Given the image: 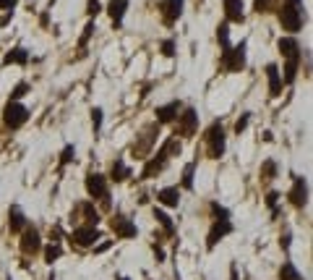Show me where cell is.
<instances>
[{
    "label": "cell",
    "mask_w": 313,
    "mask_h": 280,
    "mask_svg": "<svg viewBox=\"0 0 313 280\" xmlns=\"http://www.w3.org/2000/svg\"><path fill=\"white\" fill-rule=\"evenodd\" d=\"M277 48L282 53V58H285V76H282V84H292L297 79V68H300V58H303V48L300 42H297L295 37H282L277 42Z\"/></svg>",
    "instance_id": "obj_1"
},
{
    "label": "cell",
    "mask_w": 313,
    "mask_h": 280,
    "mask_svg": "<svg viewBox=\"0 0 313 280\" xmlns=\"http://www.w3.org/2000/svg\"><path fill=\"white\" fill-rule=\"evenodd\" d=\"M172 154H180V142H178L175 136L167 139V142L160 147V152H156L154 157H146V165H144V170H141V178H154L156 173H162Z\"/></svg>",
    "instance_id": "obj_2"
},
{
    "label": "cell",
    "mask_w": 313,
    "mask_h": 280,
    "mask_svg": "<svg viewBox=\"0 0 313 280\" xmlns=\"http://www.w3.org/2000/svg\"><path fill=\"white\" fill-rule=\"evenodd\" d=\"M245 48H248V45L240 42V45H235V48L222 50L219 66H222L227 73H238V71H243V68H245Z\"/></svg>",
    "instance_id": "obj_3"
},
{
    "label": "cell",
    "mask_w": 313,
    "mask_h": 280,
    "mask_svg": "<svg viewBox=\"0 0 313 280\" xmlns=\"http://www.w3.org/2000/svg\"><path fill=\"white\" fill-rule=\"evenodd\" d=\"M84 186H86V194L91 196V202L94 199H102V205L110 207V186H107V178L102 173H89L86 181H84Z\"/></svg>",
    "instance_id": "obj_4"
},
{
    "label": "cell",
    "mask_w": 313,
    "mask_h": 280,
    "mask_svg": "<svg viewBox=\"0 0 313 280\" xmlns=\"http://www.w3.org/2000/svg\"><path fill=\"white\" fill-rule=\"evenodd\" d=\"M203 139H206V149H209V157L219 160L225 154V129H222V123L214 121L209 131L203 134Z\"/></svg>",
    "instance_id": "obj_5"
},
{
    "label": "cell",
    "mask_w": 313,
    "mask_h": 280,
    "mask_svg": "<svg viewBox=\"0 0 313 280\" xmlns=\"http://www.w3.org/2000/svg\"><path fill=\"white\" fill-rule=\"evenodd\" d=\"M303 19H305L303 8H295V6H285V3H282L279 21H282V29H285V32H290V34L300 32V29H303Z\"/></svg>",
    "instance_id": "obj_6"
},
{
    "label": "cell",
    "mask_w": 313,
    "mask_h": 280,
    "mask_svg": "<svg viewBox=\"0 0 313 280\" xmlns=\"http://www.w3.org/2000/svg\"><path fill=\"white\" fill-rule=\"evenodd\" d=\"M26 121H29V110H26V105H21V102H8V105H6V110H3V123H6V126H8L11 131L21 129Z\"/></svg>",
    "instance_id": "obj_7"
},
{
    "label": "cell",
    "mask_w": 313,
    "mask_h": 280,
    "mask_svg": "<svg viewBox=\"0 0 313 280\" xmlns=\"http://www.w3.org/2000/svg\"><path fill=\"white\" fill-rule=\"evenodd\" d=\"M175 123H178V134H180L183 139H191V136H196V131H198V113L193 110V107H183Z\"/></svg>",
    "instance_id": "obj_8"
},
{
    "label": "cell",
    "mask_w": 313,
    "mask_h": 280,
    "mask_svg": "<svg viewBox=\"0 0 313 280\" xmlns=\"http://www.w3.org/2000/svg\"><path fill=\"white\" fill-rule=\"evenodd\" d=\"M21 252L26 257H34L42 252V236H39V230L34 225H26L21 230Z\"/></svg>",
    "instance_id": "obj_9"
},
{
    "label": "cell",
    "mask_w": 313,
    "mask_h": 280,
    "mask_svg": "<svg viewBox=\"0 0 313 280\" xmlns=\"http://www.w3.org/2000/svg\"><path fill=\"white\" fill-rule=\"evenodd\" d=\"M180 110H183V102H180V100H170V102L160 105V107L154 110L156 126H167V123H175L178 115H180Z\"/></svg>",
    "instance_id": "obj_10"
},
{
    "label": "cell",
    "mask_w": 313,
    "mask_h": 280,
    "mask_svg": "<svg viewBox=\"0 0 313 280\" xmlns=\"http://www.w3.org/2000/svg\"><path fill=\"white\" fill-rule=\"evenodd\" d=\"M102 236H99V230L97 228H91V225H78V228H73V233H71V241L76 244V246H81V249H89V246H94Z\"/></svg>",
    "instance_id": "obj_11"
},
{
    "label": "cell",
    "mask_w": 313,
    "mask_h": 280,
    "mask_svg": "<svg viewBox=\"0 0 313 280\" xmlns=\"http://www.w3.org/2000/svg\"><path fill=\"white\" fill-rule=\"evenodd\" d=\"M156 134H160V126L154 123V126H149V129L144 131V139L133 144V157H138V160H146V157H149V152H151V147H154V142H156Z\"/></svg>",
    "instance_id": "obj_12"
},
{
    "label": "cell",
    "mask_w": 313,
    "mask_h": 280,
    "mask_svg": "<svg viewBox=\"0 0 313 280\" xmlns=\"http://www.w3.org/2000/svg\"><path fill=\"white\" fill-rule=\"evenodd\" d=\"M235 230V225H232V220H214L212 223V228H209V236H206V249L212 252V249L222 241L225 236H230V233Z\"/></svg>",
    "instance_id": "obj_13"
},
{
    "label": "cell",
    "mask_w": 313,
    "mask_h": 280,
    "mask_svg": "<svg viewBox=\"0 0 313 280\" xmlns=\"http://www.w3.org/2000/svg\"><path fill=\"white\" fill-rule=\"evenodd\" d=\"M287 199H290V205H292V207L303 210V207L308 205V181L297 176V178L292 181V189L287 191Z\"/></svg>",
    "instance_id": "obj_14"
},
{
    "label": "cell",
    "mask_w": 313,
    "mask_h": 280,
    "mask_svg": "<svg viewBox=\"0 0 313 280\" xmlns=\"http://www.w3.org/2000/svg\"><path fill=\"white\" fill-rule=\"evenodd\" d=\"M110 225H113V233L118 238H136V223L131 220V217H125V215H113V220H110Z\"/></svg>",
    "instance_id": "obj_15"
},
{
    "label": "cell",
    "mask_w": 313,
    "mask_h": 280,
    "mask_svg": "<svg viewBox=\"0 0 313 280\" xmlns=\"http://www.w3.org/2000/svg\"><path fill=\"white\" fill-rule=\"evenodd\" d=\"M183 6H185V0H160V13L165 24H175L183 16Z\"/></svg>",
    "instance_id": "obj_16"
},
{
    "label": "cell",
    "mask_w": 313,
    "mask_h": 280,
    "mask_svg": "<svg viewBox=\"0 0 313 280\" xmlns=\"http://www.w3.org/2000/svg\"><path fill=\"white\" fill-rule=\"evenodd\" d=\"M73 215H81L84 225H91V228H97V223H99V212H97V207H94L91 202H78V205L73 207V212H71V217Z\"/></svg>",
    "instance_id": "obj_17"
},
{
    "label": "cell",
    "mask_w": 313,
    "mask_h": 280,
    "mask_svg": "<svg viewBox=\"0 0 313 280\" xmlns=\"http://www.w3.org/2000/svg\"><path fill=\"white\" fill-rule=\"evenodd\" d=\"M225 19H227V24H243L245 21L243 0H225Z\"/></svg>",
    "instance_id": "obj_18"
},
{
    "label": "cell",
    "mask_w": 313,
    "mask_h": 280,
    "mask_svg": "<svg viewBox=\"0 0 313 280\" xmlns=\"http://www.w3.org/2000/svg\"><path fill=\"white\" fill-rule=\"evenodd\" d=\"M266 82H269V95L272 97H279L282 95V71H279V66L277 63H269L266 66Z\"/></svg>",
    "instance_id": "obj_19"
},
{
    "label": "cell",
    "mask_w": 313,
    "mask_h": 280,
    "mask_svg": "<svg viewBox=\"0 0 313 280\" xmlns=\"http://www.w3.org/2000/svg\"><path fill=\"white\" fill-rule=\"evenodd\" d=\"M26 225H29V223H26L24 210H21L19 205H11V207H8V228H11V233H21Z\"/></svg>",
    "instance_id": "obj_20"
},
{
    "label": "cell",
    "mask_w": 313,
    "mask_h": 280,
    "mask_svg": "<svg viewBox=\"0 0 313 280\" xmlns=\"http://www.w3.org/2000/svg\"><path fill=\"white\" fill-rule=\"evenodd\" d=\"M156 202L165 207H178L180 205V189L178 186H165V189L156 191Z\"/></svg>",
    "instance_id": "obj_21"
},
{
    "label": "cell",
    "mask_w": 313,
    "mask_h": 280,
    "mask_svg": "<svg viewBox=\"0 0 313 280\" xmlns=\"http://www.w3.org/2000/svg\"><path fill=\"white\" fill-rule=\"evenodd\" d=\"M125 11H128V0H110V3H107V13H110V19H113L115 26L123 24Z\"/></svg>",
    "instance_id": "obj_22"
},
{
    "label": "cell",
    "mask_w": 313,
    "mask_h": 280,
    "mask_svg": "<svg viewBox=\"0 0 313 280\" xmlns=\"http://www.w3.org/2000/svg\"><path fill=\"white\" fill-rule=\"evenodd\" d=\"M29 63V50L26 48H13L3 55V66H26Z\"/></svg>",
    "instance_id": "obj_23"
},
{
    "label": "cell",
    "mask_w": 313,
    "mask_h": 280,
    "mask_svg": "<svg viewBox=\"0 0 313 280\" xmlns=\"http://www.w3.org/2000/svg\"><path fill=\"white\" fill-rule=\"evenodd\" d=\"M128 176H131V170L125 168V163H123V160H115V163H113V168H110V181L123 183Z\"/></svg>",
    "instance_id": "obj_24"
},
{
    "label": "cell",
    "mask_w": 313,
    "mask_h": 280,
    "mask_svg": "<svg viewBox=\"0 0 313 280\" xmlns=\"http://www.w3.org/2000/svg\"><path fill=\"white\" fill-rule=\"evenodd\" d=\"M279 280H303V275L297 272V267H295V264L287 259V262L279 267Z\"/></svg>",
    "instance_id": "obj_25"
},
{
    "label": "cell",
    "mask_w": 313,
    "mask_h": 280,
    "mask_svg": "<svg viewBox=\"0 0 313 280\" xmlns=\"http://www.w3.org/2000/svg\"><path fill=\"white\" fill-rule=\"evenodd\" d=\"M154 217H156V223H160V225L165 228V233H167V236H172V230H175V225H172L170 215H167L165 210H156V207H154Z\"/></svg>",
    "instance_id": "obj_26"
},
{
    "label": "cell",
    "mask_w": 313,
    "mask_h": 280,
    "mask_svg": "<svg viewBox=\"0 0 313 280\" xmlns=\"http://www.w3.org/2000/svg\"><path fill=\"white\" fill-rule=\"evenodd\" d=\"M217 39H219V45H222V50L232 48V45H230V24L227 21L217 26Z\"/></svg>",
    "instance_id": "obj_27"
},
{
    "label": "cell",
    "mask_w": 313,
    "mask_h": 280,
    "mask_svg": "<svg viewBox=\"0 0 313 280\" xmlns=\"http://www.w3.org/2000/svg\"><path fill=\"white\" fill-rule=\"evenodd\" d=\"M261 178H264V181L277 178V163H274V160H264V163H261Z\"/></svg>",
    "instance_id": "obj_28"
},
{
    "label": "cell",
    "mask_w": 313,
    "mask_h": 280,
    "mask_svg": "<svg viewBox=\"0 0 313 280\" xmlns=\"http://www.w3.org/2000/svg\"><path fill=\"white\" fill-rule=\"evenodd\" d=\"M63 257V249H60V244H50L44 249V262L47 264H53V262H58Z\"/></svg>",
    "instance_id": "obj_29"
},
{
    "label": "cell",
    "mask_w": 313,
    "mask_h": 280,
    "mask_svg": "<svg viewBox=\"0 0 313 280\" xmlns=\"http://www.w3.org/2000/svg\"><path fill=\"white\" fill-rule=\"evenodd\" d=\"M94 29H97V24H94V21H89V24L84 26V34H81V39H78V50H81V55H84L86 45H89V39H91V34H94Z\"/></svg>",
    "instance_id": "obj_30"
},
{
    "label": "cell",
    "mask_w": 313,
    "mask_h": 280,
    "mask_svg": "<svg viewBox=\"0 0 313 280\" xmlns=\"http://www.w3.org/2000/svg\"><path fill=\"white\" fill-rule=\"evenodd\" d=\"M73 160H76V147L73 144H66V147H63V152H60V170L66 168L68 163H73Z\"/></svg>",
    "instance_id": "obj_31"
},
{
    "label": "cell",
    "mask_w": 313,
    "mask_h": 280,
    "mask_svg": "<svg viewBox=\"0 0 313 280\" xmlns=\"http://www.w3.org/2000/svg\"><path fill=\"white\" fill-rule=\"evenodd\" d=\"M102 121H105V110L102 107H91V129H94V134L102 131Z\"/></svg>",
    "instance_id": "obj_32"
},
{
    "label": "cell",
    "mask_w": 313,
    "mask_h": 280,
    "mask_svg": "<svg viewBox=\"0 0 313 280\" xmlns=\"http://www.w3.org/2000/svg\"><path fill=\"white\" fill-rule=\"evenodd\" d=\"M193 170H196L193 163H188L183 168V189H193Z\"/></svg>",
    "instance_id": "obj_33"
},
{
    "label": "cell",
    "mask_w": 313,
    "mask_h": 280,
    "mask_svg": "<svg viewBox=\"0 0 313 280\" xmlns=\"http://www.w3.org/2000/svg\"><path fill=\"white\" fill-rule=\"evenodd\" d=\"M212 215H214V220H230V210L222 207L219 202H212Z\"/></svg>",
    "instance_id": "obj_34"
},
{
    "label": "cell",
    "mask_w": 313,
    "mask_h": 280,
    "mask_svg": "<svg viewBox=\"0 0 313 280\" xmlns=\"http://www.w3.org/2000/svg\"><path fill=\"white\" fill-rule=\"evenodd\" d=\"M26 92H29V84H26V82H19V84L13 87V92H11V100H8V102H19V100L26 95Z\"/></svg>",
    "instance_id": "obj_35"
},
{
    "label": "cell",
    "mask_w": 313,
    "mask_h": 280,
    "mask_svg": "<svg viewBox=\"0 0 313 280\" xmlns=\"http://www.w3.org/2000/svg\"><path fill=\"white\" fill-rule=\"evenodd\" d=\"M160 50H162L165 58H175V39H165V42L160 45Z\"/></svg>",
    "instance_id": "obj_36"
},
{
    "label": "cell",
    "mask_w": 313,
    "mask_h": 280,
    "mask_svg": "<svg viewBox=\"0 0 313 280\" xmlns=\"http://www.w3.org/2000/svg\"><path fill=\"white\" fill-rule=\"evenodd\" d=\"M248 123H250V113H243V115L238 118V123H235V134L240 136V134L248 129Z\"/></svg>",
    "instance_id": "obj_37"
},
{
    "label": "cell",
    "mask_w": 313,
    "mask_h": 280,
    "mask_svg": "<svg viewBox=\"0 0 313 280\" xmlns=\"http://www.w3.org/2000/svg\"><path fill=\"white\" fill-rule=\"evenodd\" d=\"M277 202H279V194H277V191L266 194V207H272V215H274V217H277Z\"/></svg>",
    "instance_id": "obj_38"
},
{
    "label": "cell",
    "mask_w": 313,
    "mask_h": 280,
    "mask_svg": "<svg viewBox=\"0 0 313 280\" xmlns=\"http://www.w3.org/2000/svg\"><path fill=\"white\" fill-rule=\"evenodd\" d=\"M102 11V6H99V0H89V3H86V13H89V16L94 19V16H97V13Z\"/></svg>",
    "instance_id": "obj_39"
},
{
    "label": "cell",
    "mask_w": 313,
    "mask_h": 280,
    "mask_svg": "<svg viewBox=\"0 0 313 280\" xmlns=\"http://www.w3.org/2000/svg\"><path fill=\"white\" fill-rule=\"evenodd\" d=\"M279 244H282V249H285V252H290V244H292V233H290V230H285V236L279 238Z\"/></svg>",
    "instance_id": "obj_40"
},
{
    "label": "cell",
    "mask_w": 313,
    "mask_h": 280,
    "mask_svg": "<svg viewBox=\"0 0 313 280\" xmlns=\"http://www.w3.org/2000/svg\"><path fill=\"white\" fill-rule=\"evenodd\" d=\"M16 3H19V0H0V11H3V13H6V11H13Z\"/></svg>",
    "instance_id": "obj_41"
},
{
    "label": "cell",
    "mask_w": 313,
    "mask_h": 280,
    "mask_svg": "<svg viewBox=\"0 0 313 280\" xmlns=\"http://www.w3.org/2000/svg\"><path fill=\"white\" fill-rule=\"evenodd\" d=\"M253 8H256L258 13H264V11H269V0H253Z\"/></svg>",
    "instance_id": "obj_42"
},
{
    "label": "cell",
    "mask_w": 313,
    "mask_h": 280,
    "mask_svg": "<svg viewBox=\"0 0 313 280\" xmlns=\"http://www.w3.org/2000/svg\"><path fill=\"white\" fill-rule=\"evenodd\" d=\"M154 257H156V262H165V252L156 244H154Z\"/></svg>",
    "instance_id": "obj_43"
},
{
    "label": "cell",
    "mask_w": 313,
    "mask_h": 280,
    "mask_svg": "<svg viewBox=\"0 0 313 280\" xmlns=\"http://www.w3.org/2000/svg\"><path fill=\"white\" fill-rule=\"evenodd\" d=\"M11 16H13V11H6L3 16H0V26H6V24L11 21Z\"/></svg>",
    "instance_id": "obj_44"
},
{
    "label": "cell",
    "mask_w": 313,
    "mask_h": 280,
    "mask_svg": "<svg viewBox=\"0 0 313 280\" xmlns=\"http://www.w3.org/2000/svg\"><path fill=\"white\" fill-rule=\"evenodd\" d=\"M107 249H110V241H105V244H99L97 249H94V252H97V254H102V252H107Z\"/></svg>",
    "instance_id": "obj_45"
},
{
    "label": "cell",
    "mask_w": 313,
    "mask_h": 280,
    "mask_svg": "<svg viewBox=\"0 0 313 280\" xmlns=\"http://www.w3.org/2000/svg\"><path fill=\"white\" fill-rule=\"evenodd\" d=\"M285 6H295V8H303V0H285Z\"/></svg>",
    "instance_id": "obj_46"
},
{
    "label": "cell",
    "mask_w": 313,
    "mask_h": 280,
    "mask_svg": "<svg viewBox=\"0 0 313 280\" xmlns=\"http://www.w3.org/2000/svg\"><path fill=\"white\" fill-rule=\"evenodd\" d=\"M230 272H232V280H238V267H235V264H232V270H230Z\"/></svg>",
    "instance_id": "obj_47"
},
{
    "label": "cell",
    "mask_w": 313,
    "mask_h": 280,
    "mask_svg": "<svg viewBox=\"0 0 313 280\" xmlns=\"http://www.w3.org/2000/svg\"><path fill=\"white\" fill-rule=\"evenodd\" d=\"M118 280H131V277H125V275H120V277H118Z\"/></svg>",
    "instance_id": "obj_48"
}]
</instances>
